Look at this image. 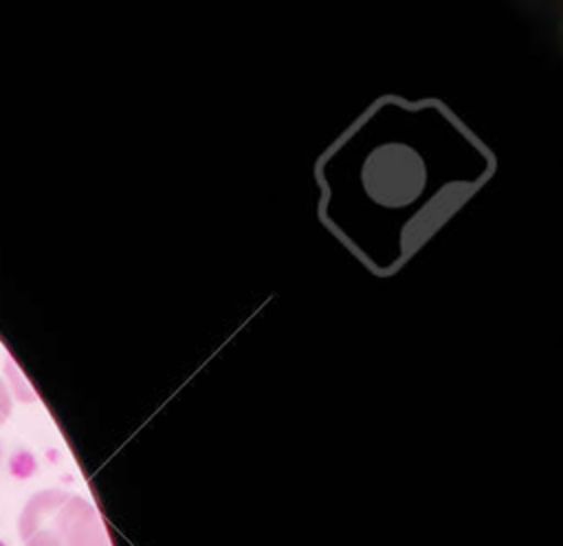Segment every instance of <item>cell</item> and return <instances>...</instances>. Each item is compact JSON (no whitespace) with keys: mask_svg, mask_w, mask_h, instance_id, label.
Here are the masks:
<instances>
[{"mask_svg":"<svg viewBox=\"0 0 563 546\" xmlns=\"http://www.w3.org/2000/svg\"><path fill=\"white\" fill-rule=\"evenodd\" d=\"M11 412V398H9V390L7 385L0 381V423L9 416Z\"/></svg>","mask_w":563,"mask_h":546,"instance_id":"cell-1","label":"cell"}]
</instances>
